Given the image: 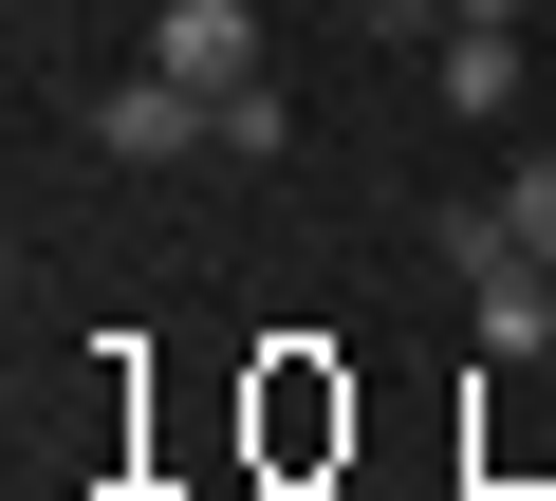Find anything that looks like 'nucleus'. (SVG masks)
I'll return each mask as SVG.
<instances>
[{
    "label": "nucleus",
    "instance_id": "f257e3e1",
    "mask_svg": "<svg viewBox=\"0 0 556 501\" xmlns=\"http://www.w3.org/2000/svg\"><path fill=\"white\" fill-rule=\"evenodd\" d=\"M75 130H93V149H112V167H186V149H204V93H186V75H167V57H149V75H112V93H93V112H75Z\"/></svg>",
    "mask_w": 556,
    "mask_h": 501
},
{
    "label": "nucleus",
    "instance_id": "f03ea898",
    "mask_svg": "<svg viewBox=\"0 0 556 501\" xmlns=\"http://www.w3.org/2000/svg\"><path fill=\"white\" fill-rule=\"evenodd\" d=\"M149 57H167V75L223 112V93L260 75V0H167V20H149Z\"/></svg>",
    "mask_w": 556,
    "mask_h": 501
},
{
    "label": "nucleus",
    "instance_id": "7ed1b4c3",
    "mask_svg": "<svg viewBox=\"0 0 556 501\" xmlns=\"http://www.w3.org/2000/svg\"><path fill=\"white\" fill-rule=\"evenodd\" d=\"M519 75H538V57H519V20H445V57H427V93H445L464 130H501V112H519Z\"/></svg>",
    "mask_w": 556,
    "mask_h": 501
},
{
    "label": "nucleus",
    "instance_id": "20e7f679",
    "mask_svg": "<svg viewBox=\"0 0 556 501\" xmlns=\"http://www.w3.org/2000/svg\"><path fill=\"white\" fill-rule=\"evenodd\" d=\"M204 149H223V167H278V149H298V112H278V93H260V75H241V93H223V112H204Z\"/></svg>",
    "mask_w": 556,
    "mask_h": 501
},
{
    "label": "nucleus",
    "instance_id": "39448f33",
    "mask_svg": "<svg viewBox=\"0 0 556 501\" xmlns=\"http://www.w3.org/2000/svg\"><path fill=\"white\" fill-rule=\"evenodd\" d=\"M501 223H519L538 261H556V149H519V167H501Z\"/></svg>",
    "mask_w": 556,
    "mask_h": 501
},
{
    "label": "nucleus",
    "instance_id": "423d86ee",
    "mask_svg": "<svg viewBox=\"0 0 556 501\" xmlns=\"http://www.w3.org/2000/svg\"><path fill=\"white\" fill-rule=\"evenodd\" d=\"M445 20H519V0H445Z\"/></svg>",
    "mask_w": 556,
    "mask_h": 501
}]
</instances>
